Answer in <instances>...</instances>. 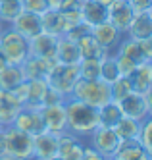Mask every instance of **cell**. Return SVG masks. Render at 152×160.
Wrapping results in <instances>:
<instances>
[{"mask_svg": "<svg viewBox=\"0 0 152 160\" xmlns=\"http://www.w3.org/2000/svg\"><path fill=\"white\" fill-rule=\"evenodd\" d=\"M64 106H66V118H67V133H73L81 141L87 143L89 135L100 125L98 108L73 98H67L64 102Z\"/></svg>", "mask_w": 152, "mask_h": 160, "instance_id": "6da1fadb", "label": "cell"}, {"mask_svg": "<svg viewBox=\"0 0 152 160\" xmlns=\"http://www.w3.org/2000/svg\"><path fill=\"white\" fill-rule=\"evenodd\" d=\"M0 145H2V158L6 160H33V137L29 133L19 131L14 125L2 129Z\"/></svg>", "mask_w": 152, "mask_h": 160, "instance_id": "7a4b0ae2", "label": "cell"}, {"mask_svg": "<svg viewBox=\"0 0 152 160\" xmlns=\"http://www.w3.org/2000/svg\"><path fill=\"white\" fill-rule=\"evenodd\" d=\"M69 98L85 102V104L95 106V108H102L104 104L112 102L110 83H106L104 79H81L79 77Z\"/></svg>", "mask_w": 152, "mask_h": 160, "instance_id": "3957f363", "label": "cell"}, {"mask_svg": "<svg viewBox=\"0 0 152 160\" xmlns=\"http://www.w3.org/2000/svg\"><path fill=\"white\" fill-rule=\"evenodd\" d=\"M79 79V66L77 64H56L50 73L46 75V83L52 91H56L64 100L71 97V91Z\"/></svg>", "mask_w": 152, "mask_h": 160, "instance_id": "277c9868", "label": "cell"}, {"mask_svg": "<svg viewBox=\"0 0 152 160\" xmlns=\"http://www.w3.org/2000/svg\"><path fill=\"white\" fill-rule=\"evenodd\" d=\"M0 50L8 64L21 66L29 56V41L8 25L0 33Z\"/></svg>", "mask_w": 152, "mask_h": 160, "instance_id": "5b68a950", "label": "cell"}, {"mask_svg": "<svg viewBox=\"0 0 152 160\" xmlns=\"http://www.w3.org/2000/svg\"><path fill=\"white\" fill-rule=\"evenodd\" d=\"M50 93V87L46 79H25L21 85L14 89V95L21 100L25 108H42L46 104V97Z\"/></svg>", "mask_w": 152, "mask_h": 160, "instance_id": "8992f818", "label": "cell"}, {"mask_svg": "<svg viewBox=\"0 0 152 160\" xmlns=\"http://www.w3.org/2000/svg\"><path fill=\"white\" fill-rule=\"evenodd\" d=\"M91 35L96 39V42L104 48V56H115L120 50V44L125 39L123 33H120L110 21H104V23L92 25Z\"/></svg>", "mask_w": 152, "mask_h": 160, "instance_id": "52a82bcc", "label": "cell"}, {"mask_svg": "<svg viewBox=\"0 0 152 160\" xmlns=\"http://www.w3.org/2000/svg\"><path fill=\"white\" fill-rule=\"evenodd\" d=\"M87 145L92 147L95 151H98L104 158H112V154L115 152V148L120 145V137L115 135V131L112 128L98 125V128L89 135Z\"/></svg>", "mask_w": 152, "mask_h": 160, "instance_id": "ba28073f", "label": "cell"}, {"mask_svg": "<svg viewBox=\"0 0 152 160\" xmlns=\"http://www.w3.org/2000/svg\"><path fill=\"white\" fill-rule=\"evenodd\" d=\"M12 125L17 128L19 131H23V133H29L31 137L46 131L44 120H42V112L39 108H25V106H23Z\"/></svg>", "mask_w": 152, "mask_h": 160, "instance_id": "9c48e42d", "label": "cell"}, {"mask_svg": "<svg viewBox=\"0 0 152 160\" xmlns=\"http://www.w3.org/2000/svg\"><path fill=\"white\" fill-rule=\"evenodd\" d=\"M64 102H56V104H48V106L41 108L42 120H44V128H46V131H50L54 135L67 133V118H66Z\"/></svg>", "mask_w": 152, "mask_h": 160, "instance_id": "30bf717a", "label": "cell"}, {"mask_svg": "<svg viewBox=\"0 0 152 160\" xmlns=\"http://www.w3.org/2000/svg\"><path fill=\"white\" fill-rule=\"evenodd\" d=\"M133 16H135V10L129 0H115L112 6H108V21L123 35H127Z\"/></svg>", "mask_w": 152, "mask_h": 160, "instance_id": "8fae6325", "label": "cell"}, {"mask_svg": "<svg viewBox=\"0 0 152 160\" xmlns=\"http://www.w3.org/2000/svg\"><path fill=\"white\" fill-rule=\"evenodd\" d=\"M56 47L58 37H52L48 33H39L37 37L29 39V56L42 60H56Z\"/></svg>", "mask_w": 152, "mask_h": 160, "instance_id": "7c38bea8", "label": "cell"}, {"mask_svg": "<svg viewBox=\"0 0 152 160\" xmlns=\"http://www.w3.org/2000/svg\"><path fill=\"white\" fill-rule=\"evenodd\" d=\"M10 27L17 31L19 35H23L27 41L37 37L39 33H42V23H41V16L39 14H33V12H27V10H23V12L12 21Z\"/></svg>", "mask_w": 152, "mask_h": 160, "instance_id": "4fadbf2b", "label": "cell"}, {"mask_svg": "<svg viewBox=\"0 0 152 160\" xmlns=\"http://www.w3.org/2000/svg\"><path fill=\"white\" fill-rule=\"evenodd\" d=\"M58 137L60 135H54L50 131H42L39 135H35L33 137V148H35L33 160H48L56 156L58 154Z\"/></svg>", "mask_w": 152, "mask_h": 160, "instance_id": "5bb4252c", "label": "cell"}, {"mask_svg": "<svg viewBox=\"0 0 152 160\" xmlns=\"http://www.w3.org/2000/svg\"><path fill=\"white\" fill-rule=\"evenodd\" d=\"M85 141H81L73 133H64L58 137V154L62 160H81L83 158Z\"/></svg>", "mask_w": 152, "mask_h": 160, "instance_id": "9a60e30c", "label": "cell"}, {"mask_svg": "<svg viewBox=\"0 0 152 160\" xmlns=\"http://www.w3.org/2000/svg\"><path fill=\"white\" fill-rule=\"evenodd\" d=\"M21 108H23V104L14 95V91L0 89V123H2L4 128L14 123V120H16V116L19 114Z\"/></svg>", "mask_w": 152, "mask_h": 160, "instance_id": "2e32d148", "label": "cell"}, {"mask_svg": "<svg viewBox=\"0 0 152 160\" xmlns=\"http://www.w3.org/2000/svg\"><path fill=\"white\" fill-rule=\"evenodd\" d=\"M123 116L127 118H133L137 122H145L148 118V108H146V102H145V95L141 93H129L121 102H118Z\"/></svg>", "mask_w": 152, "mask_h": 160, "instance_id": "e0dca14e", "label": "cell"}, {"mask_svg": "<svg viewBox=\"0 0 152 160\" xmlns=\"http://www.w3.org/2000/svg\"><path fill=\"white\" fill-rule=\"evenodd\" d=\"M129 39L135 41H145L152 37V10H145V12H135L133 21L129 29H127V35Z\"/></svg>", "mask_w": 152, "mask_h": 160, "instance_id": "ac0fdd59", "label": "cell"}, {"mask_svg": "<svg viewBox=\"0 0 152 160\" xmlns=\"http://www.w3.org/2000/svg\"><path fill=\"white\" fill-rule=\"evenodd\" d=\"M41 23H42V33H48L52 37H64L67 33V23L62 12L48 8L44 14H41Z\"/></svg>", "mask_w": 152, "mask_h": 160, "instance_id": "d6986e66", "label": "cell"}, {"mask_svg": "<svg viewBox=\"0 0 152 160\" xmlns=\"http://www.w3.org/2000/svg\"><path fill=\"white\" fill-rule=\"evenodd\" d=\"M56 60H42L35 58V56H27V60L21 64L23 77L25 79H46V75L50 73V70L56 66Z\"/></svg>", "mask_w": 152, "mask_h": 160, "instance_id": "ffe728a7", "label": "cell"}, {"mask_svg": "<svg viewBox=\"0 0 152 160\" xmlns=\"http://www.w3.org/2000/svg\"><path fill=\"white\" fill-rule=\"evenodd\" d=\"M129 81L133 93L145 95L152 87V62H141L135 70L129 73Z\"/></svg>", "mask_w": 152, "mask_h": 160, "instance_id": "44dd1931", "label": "cell"}, {"mask_svg": "<svg viewBox=\"0 0 152 160\" xmlns=\"http://www.w3.org/2000/svg\"><path fill=\"white\" fill-rule=\"evenodd\" d=\"M114 160H150L145 147L139 139H129V141H120L115 152L112 154Z\"/></svg>", "mask_w": 152, "mask_h": 160, "instance_id": "7402d4cb", "label": "cell"}, {"mask_svg": "<svg viewBox=\"0 0 152 160\" xmlns=\"http://www.w3.org/2000/svg\"><path fill=\"white\" fill-rule=\"evenodd\" d=\"M81 18L89 25H98L108 21V8L102 6L96 0H81Z\"/></svg>", "mask_w": 152, "mask_h": 160, "instance_id": "603a6c76", "label": "cell"}, {"mask_svg": "<svg viewBox=\"0 0 152 160\" xmlns=\"http://www.w3.org/2000/svg\"><path fill=\"white\" fill-rule=\"evenodd\" d=\"M56 62L58 64H79L81 62V52H79L77 42L67 39V37H58Z\"/></svg>", "mask_w": 152, "mask_h": 160, "instance_id": "cb8c5ba5", "label": "cell"}, {"mask_svg": "<svg viewBox=\"0 0 152 160\" xmlns=\"http://www.w3.org/2000/svg\"><path fill=\"white\" fill-rule=\"evenodd\" d=\"M25 81L23 77V70L21 66H14V64H8L0 70V89L4 91H14L17 85H21Z\"/></svg>", "mask_w": 152, "mask_h": 160, "instance_id": "d4e9b609", "label": "cell"}, {"mask_svg": "<svg viewBox=\"0 0 152 160\" xmlns=\"http://www.w3.org/2000/svg\"><path fill=\"white\" fill-rule=\"evenodd\" d=\"M141 123L143 122H137L133 118H127L123 116L118 125L114 128L115 135L120 137V141H129V139H139V135H141Z\"/></svg>", "mask_w": 152, "mask_h": 160, "instance_id": "484cf974", "label": "cell"}, {"mask_svg": "<svg viewBox=\"0 0 152 160\" xmlns=\"http://www.w3.org/2000/svg\"><path fill=\"white\" fill-rule=\"evenodd\" d=\"M75 42H77L79 52H81V60H83V58H96V60L104 58V48L96 42V39L92 37L91 33H89V35H85V37H81Z\"/></svg>", "mask_w": 152, "mask_h": 160, "instance_id": "4316f807", "label": "cell"}, {"mask_svg": "<svg viewBox=\"0 0 152 160\" xmlns=\"http://www.w3.org/2000/svg\"><path fill=\"white\" fill-rule=\"evenodd\" d=\"M98 118H100V125L114 129L118 125V122L123 118V112H121L118 102H108L102 108H98Z\"/></svg>", "mask_w": 152, "mask_h": 160, "instance_id": "83f0119b", "label": "cell"}, {"mask_svg": "<svg viewBox=\"0 0 152 160\" xmlns=\"http://www.w3.org/2000/svg\"><path fill=\"white\" fill-rule=\"evenodd\" d=\"M118 54H120V56H125V58L131 60L135 66H139L141 62H146L145 56H143V50H141V44H139V41L129 39V37H125V39L121 41ZM118 54H115V56H118Z\"/></svg>", "mask_w": 152, "mask_h": 160, "instance_id": "f1b7e54d", "label": "cell"}, {"mask_svg": "<svg viewBox=\"0 0 152 160\" xmlns=\"http://www.w3.org/2000/svg\"><path fill=\"white\" fill-rule=\"evenodd\" d=\"M23 12L21 0H0V21L10 25Z\"/></svg>", "mask_w": 152, "mask_h": 160, "instance_id": "f546056e", "label": "cell"}, {"mask_svg": "<svg viewBox=\"0 0 152 160\" xmlns=\"http://www.w3.org/2000/svg\"><path fill=\"white\" fill-rule=\"evenodd\" d=\"M118 77H120V70H118L115 56H104L100 60V79H104L106 83H114Z\"/></svg>", "mask_w": 152, "mask_h": 160, "instance_id": "4dcf8cb0", "label": "cell"}, {"mask_svg": "<svg viewBox=\"0 0 152 160\" xmlns=\"http://www.w3.org/2000/svg\"><path fill=\"white\" fill-rule=\"evenodd\" d=\"M100 60H96V58H83L77 64L79 66V77L81 79H100Z\"/></svg>", "mask_w": 152, "mask_h": 160, "instance_id": "1f68e13d", "label": "cell"}, {"mask_svg": "<svg viewBox=\"0 0 152 160\" xmlns=\"http://www.w3.org/2000/svg\"><path fill=\"white\" fill-rule=\"evenodd\" d=\"M110 91H112V102H121L127 95H129V93H133L129 77L120 75L114 83H110Z\"/></svg>", "mask_w": 152, "mask_h": 160, "instance_id": "d6a6232c", "label": "cell"}, {"mask_svg": "<svg viewBox=\"0 0 152 160\" xmlns=\"http://www.w3.org/2000/svg\"><path fill=\"white\" fill-rule=\"evenodd\" d=\"M139 141H141V145L145 147L148 158L152 160V116H148L141 123V135H139Z\"/></svg>", "mask_w": 152, "mask_h": 160, "instance_id": "836d02e7", "label": "cell"}, {"mask_svg": "<svg viewBox=\"0 0 152 160\" xmlns=\"http://www.w3.org/2000/svg\"><path fill=\"white\" fill-rule=\"evenodd\" d=\"M91 29H92V25H89L87 21H79V23H75L71 29H69L64 37H67V39H71V41H79L81 37H85V35H89L91 33Z\"/></svg>", "mask_w": 152, "mask_h": 160, "instance_id": "e575fe53", "label": "cell"}, {"mask_svg": "<svg viewBox=\"0 0 152 160\" xmlns=\"http://www.w3.org/2000/svg\"><path fill=\"white\" fill-rule=\"evenodd\" d=\"M21 6H23V10H27V12L41 16L48 10V0H21Z\"/></svg>", "mask_w": 152, "mask_h": 160, "instance_id": "d590c367", "label": "cell"}, {"mask_svg": "<svg viewBox=\"0 0 152 160\" xmlns=\"http://www.w3.org/2000/svg\"><path fill=\"white\" fill-rule=\"evenodd\" d=\"M81 160H106L98 151H95L92 147H89V145H85V148H83V158Z\"/></svg>", "mask_w": 152, "mask_h": 160, "instance_id": "8d00e7d4", "label": "cell"}, {"mask_svg": "<svg viewBox=\"0 0 152 160\" xmlns=\"http://www.w3.org/2000/svg\"><path fill=\"white\" fill-rule=\"evenodd\" d=\"M141 44V50H143V56L146 62H152V37L150 39H145V41H139Z\"/></svg>", "mask_w": 152, "mask_h": 160, "instance_id": "74e56055", "label": "cell"}, {"mask_svg": "<svg viewBox=\"0 0 152 160\" xmlns=\"http://www.w3.org/2000/svg\"><path fill=\"white\" fill-rule=\"evenodd\" d=\"M135 12H145V10H152V0H129Z\"/></svg>", "mask_w": 152, "mask_h": 160, "instance_id": "f35d334b", "label": "cell"}, {"mask_svg": "<svg viewBox=\"0 0 152 160\" xmlns=\"http://www.w3.org/2000/svg\"><path fill=\"white\" fill-rule=\"evenodd\" d=\"M145 102H146V108H148V116H152V87L145 93Z\"/></svg>", "mask_w": 152, "mask_h": 160, "instance_id": "ab89813d", "label": "cell"}, {"mask_svg": "<svg viewBox=\"0 0 152 160\" xmlns=\"http://www.w3.org/2000/svg\"><path fill=\"white\" fill-rule=\"evenodd\" d=\"M4 66H8V62H6V58H4V54H2V50H0V70H2Z\"/></svg>", "mask_w": 152, "mask_h": 160, "instance_id": "60d3db41", "label": "cell"}, {"mask_svg": "<svg viewBox=\"0 0 152 160\" xmlns=\"http://www.w3.org/2000/svg\"><path fill=\"white\" fill-rule=\"evenodd\" d=\"M96 2H100L102 6H106V8H108V6H112V4L115 2V0H96Z\"/></svg>", "mask_w": 152, "mask_h": 160, "instance_id": "b9f144b4", "label": "cell"}, {"mask_svg": "<svg viewBox=\"0 0 152 160\" xmlns=\"http://www.w3.org/2000/svg\"><path fill=\"white\" fill-rule=\"evenodd\" d=\"M6 27H8V25H6V23H2V21H0V33H2V31H4Z\"/></svg>", "mask_w": 152, "mask_h": 160, "instance_id": "7bdbcfd3", "label": "cell"}, {"mask_svg": "<svg viewBox=\"0 0 152 160\" xmlns=\"http://www.w3.org/2000/svg\"><path fill=\"white\" fill-rule=\"evenodd\" d=\"M48 160H62L60 156H52V158H48Z\"/></svg>", "mask_w": 152, "mask_h": 160, "instance_id": "ee69618b", "label": "cell"}, {"mask_svg": "<svg viewBox=\"0 0 152 160\" xmlns=\"http://www.w3.org/2000/svg\"><path fill=\"white\" fill-rule=\"evenodd\" d=\"M0 158H2V145H0Z\"/></svg>", "mask_w": 152, "mask_h": 160, "instance_id": "f6af8a7d", "label": "cell"}, {"mask_svg": "<svg viewBox=\"0 0 152 160\" xmlns=\"http://www.w3.org/2000/svg\"><path fill=\"white\" fill-rule=\"evenodd\" d=\"M2 129H4V125H2V123H0V133H2Z\"/></svg>", "mask_w": 152, "mask_h": 160, "instance_id": "bcb514c9", "label": "cell"}, {"mask_svg": "<svg viewBox=\"0 0 152 160\" xmlns=\"http://www.w3.org/2000/svg\"><path fill=\"white\" fill-rule=\"evenodd\" d=\"M106 160H114V158H106Z\"/></svg>", "mask_w": 152, "mask_h": 160, "instance_id": "7dc6e473", "label": "cell"}, {"mask_svg": "<svg viewBox=\"0 0 152 160\" xmlns=\"http://www.w3.org/2000/svg\"><path fill=\"white\" fill-rule=\"evenodd\" d=\"M0 160H6V158H0Z\"/></svg>", "mask_w": 152, "mask_h": 160, "instance_id": "c3c4849f", "label": "cell"}]
</instances>
